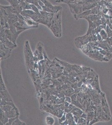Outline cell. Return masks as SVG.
I'll list each match as a JSON object with an SVG mask.
<instances>
[{
	"label": "cell",
	"instance_id": "cell-3",
	"mask_svg": "<svg viewBox=\"0 0 112 125\" xmlns=\"http://www.w3.org/2000/svg\"><path fill=\"white\" fill-rule=\"evenodd\" d=\"M43 3H44V5L51 10V13H56L58 12L59 11L62 10V7L61 6H53L51 3H50L48 0H41Z\"/></svg>",
	"mask_w": 112,
	"mask_h": 125
},
{
	"label": "cell",
	"instance_id": "cell-1",
	"mask_svg": "<svg viewBox=\"0 0 112 125\" xmlns=\"http://www.w3.org/2000/svg\"><path fill=\"white\" fill-rule=\"evenodd\" d=\"M62 10L57 13H54L51 26L50 28L54 33V35L57 37H60L62 36Z\"/></svg>",
	"mask_w": 112,
	"mask_h": 125
},
{
	"label": "cell",
	"instance_id": "cell-2",
	"mask_svg": "<svg viewBox=\"0 0 112 125\" xmlns=\"http://www.w3.org/2000/svg\"><path fill=\"white\" fill-rule=\"evenodd\" d=\"M87 54L89 56V57L95 61H101V62L102 61L108 62L109 61V60L106 58L103 55L101 54L99 51L97 49L91 50L87 53Z\"/></svg>",
	"mask_w": 112,
	"mask_h": 125
},
{
	"label": "cell",
	"instance_id": "cell-6",
	"mask_svg": "<svg viewBox=\"0 0 112 125\" xmlns=\"http://www.w3.org/2000/svg\"><path fill=\"white\" fill-rule=\"evenodd\" d=\"M100 34L102 37V40H106L108 38V35L107 33L106 32V31L102 29L100 31L99 33Z\"/></svg>",
	"mask_w": 112,
	"mask_h": 125
},
{
	"label": "cell",
	"instance_id": "cell-5",
	"mask_svg": "<svg viewBox=\"0 0 112 125\" xmlns=\"http://www.w3.org/2000/svg\"><path fill=\"white\" fill-rule=\"evenodd\" d=\"M45 120L46 124L47 125H53L55 122L54 118H53L52 117L50 116L46 117Z\"/></svg>",
	"mask_w": 112,
	"mask_h": 125
},
{
	"label": "cell",
	"instance_id": "cell-4",
	"mask_svg": "<svg viewBox=\"0 0 112 125\" xmlns=\"http://www.w3.org/2000/svg\"><path fill=\"white\" fill-rule=\"evenodd\" d=\"M24 17V21L28 26H35L37 28L38 27L39 23L34 21V20H33L32 19H31L30 18Z\"/></svg>",
	"mask_w": 112,
	"mask_h": 125
},
{
	"label": "cell",
	"instance_id": "cell-7",
	"mask_svg": "<svg viewBox=\"0 0 112 125\" xmlns=\"http://www.w3.org/2000/svg\"><path fill=\"white\" fill-rule=\"evenodd\" d=\"M31 10L35 12V13H40V10L35 5L31 4Z\"/></svg>",
	"mask_w": 112,
	"mask_h": 125
}]
</instances>
